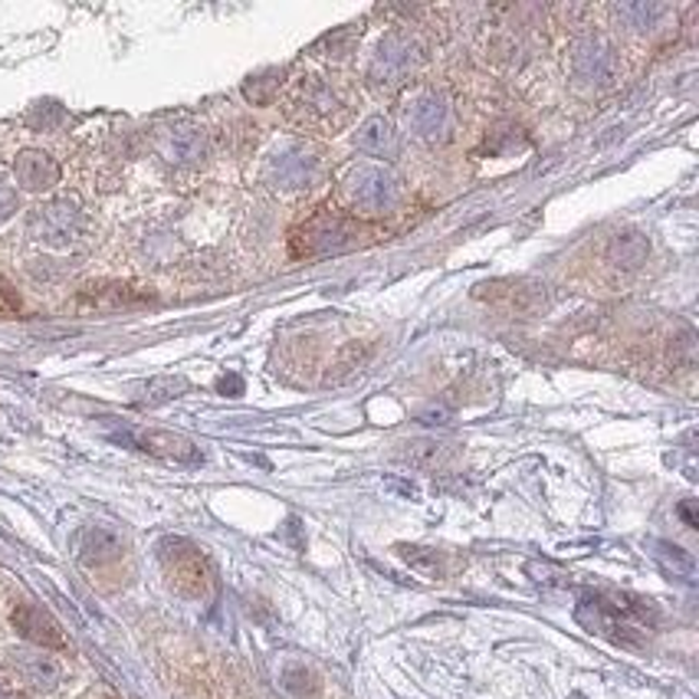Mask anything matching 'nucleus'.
<instances>
[{
  "label": "nucleus",
  "mask_w": 699,
  "mask_h": 699,
  "mask_svg": "<svg viewBox=\"0 0 699 699\" xmlns=\"http://www.w3.org/2000/svg\"><path fill=\"white\" fill-rule=\"evenodd\" d=\"M574 617L581 620V627H587L591 633L620 643V646H640L646 637V624L656 620V607L653 601L633 597V594H587L581 597Z\"/></svg>",
  "instance_id": "nucleus-1"
},
{
  "label": "nucleus",
  "mask_w": 699,
  "mask_h": 699,
  "mask_svg": "<svg viewBox=\"0 0 699 699\" xmlns=\"http://www.w3.org/2000/svg\"><path fill=\"white\" fill-rule=\"evenodd\" d=\"M158 561H161L164 581L171 584L174 594L190 597V601L210 594V584H213L210 561L194 541H187V538H161Z\"/></svg>",
  "instance_id": "nucleus-2"
},
{
  "label": "nucleus",
  "mask_w": 699,
  "mask_h": 699,
  "mask_svg": "<svg viewBox=\"0 0 699 699\" xmlns=\"http://www.w3.org/2000/svg\"><path fill=\"white\" fill-rule=\"evenodd\" d=\"M26 233L43 246L66 249L82 233V207L72 197H53V200L30 210Z\"/></svg>",
  "instance_id": "nucleus-3"
},
{
  "label": "nucleus",
  "mask_w": 699,
  "mask_h": 699,
  "mask_svg": "<svg viewBox=\"0 0 699 699\" xmlns=\"http://www.w3.org/2000/svg\"><path fill=\"white\" fill-rule=\"evenodd\" d=\"M345 197L358 213H387L397 203V180L387 167L354 164L345 174Z\"/></svg>",
  "instance_id": "nucleus-4"
},
{
  "label": "nucleus",
  "mask_w": 699,
  "mask_h": 699,
  "mask_svg": "<svg viewBox=\"0 0 699 699\" xmlns=\"http://www.w3.org/2000/svg\"><path fill=\"white\" fill-rule=\"evenodd\" d=\"M361 226L338 213H318L292 233V253H341L361 243Z\"/></svg>",
  "instance_id": "nucleus-5"
},
{
  "label": "nucleus",
  "mask_w": 699,
  "mask_h": 699,
  "mask_svg": "<svg viewBox=\"0 0 699 699\" xmlns=\"http://www.w3.org/2000/svg\"><path fill=\"white\" fill-rule=\"evenodd\" d=\"M315 174H318V158L299 141H286L266 161V184L282 190V194H295V190L312 187Z\"/></svg>",
  "instance_id": "nucleus-6"
},
{
  "label": "nucleus",
  "mask_w": 699,
  "mask_h": 699,
  "mask_svg": "<svg viewBox=\"0 0 699 699\" xmlns=\"http://www.w3.org/2000/svg\"><path fill=\"white\" fill-rule=\"evenodd\" d=\"M417 59H420V49H417V43L407 33H387L377 43V49H374L368 79L377 89H394V85H400L410 75Z\"/></svg>",
  "instance_id": "nucleus-7"
},
{
  "label": "nucleus",
  "mask_w": 699,
  "mask_h": 699,
  "mask_svg": "<svg viewBox=\"0 0 699 699\" xmlns=\"http://www.w3.org/2000/svg\"><path fill=\"white\" fill-rule=\"evenodd\" d=\"M289 115L312 128H338L345 121V102L318 79L302 82L289 98Z\"/></svg>",
  "instance_id": "nucleus-8"
},
{
  "label": "nucleus",
  "mask_w": 699,
  "mask_h": 699,
  "mask_svg": "<svg viewBox=\"0 0 699 699\" xmlns=\"http://www.w3.org/2000/svg\"><path fill=\"white\" fill-rule=\"evenodd\" d=\"M476 295L492 305H502L509 312H535L545 305V286L528 282V279H496V282L479 286Z\"/></svg>",
  "instance_id": "nucleus-9"
},
{
  "label": "nucleus",
  "mask_w": 699,
  "mask_h": 699,
  "mask_svg": "<svg viewBox=\"0 0 699 699\" xmlns=\"http://www.w3.org/2000/svg\"><path fill=\"white\" fill-rule=\"evenodd\" d=\"M10 620H13L16 633H20L23 640H30L33 646H39V650H66V633H62V627H59L43 607H36V604H20V607L10 614Z\"/></svg>",
  "instance_id": "nucleus-10"
},
{
  "label": "nucleus",
  "mask_w": 699,
  "mask_h": 699,
  "mask_svg": "<svg viewBox=\"0 0 699 699\" xmlns=\"http://www.w3.org/2000/svg\"><path fill=\"white\" fill-rule=\"evenodd\" d=\"M407 121L417 138L440 141V138H446V128H450V105L440 92H423L410 102Z\"/></svg>",
  "instance_id": "nucleus-11"
},
{
  "label": "nucleus",
  "mask_w": 699,
  "mask_h": 699,
  "mask_svg": "<svg viewBox=\"0 0 699 699\" xmlns=\"http://www.w3.org/2000/svg\"><path fill=\"white\" fill-rule=\"evenodd\" d=\"M10 666H13V673H16L26 686L39 689V692L56 689V686H59V679H62V666H59V663H56V656H49L46 650L20 646V650H13V653H10Z\"/></svg>",
  "instance_id": "nucleus-12"
},
{
  "label": "nucleus",
  "mask_w": 699,
  "mask_h": 699,
  "mask_svg": "<svg viewBox=\"0 0 699 699\" xmlns=\"http://www.w3.org/2000/svg\"><path fill=\"white\" fill-rule=\"evenodd\" d=\"M13 174H16V184L23 190H33V194H43L53 184H59V164L46 151H36V148H26V151L16 154Z\"/></svg>",
  "instance_id": "nucleus-13"
},
{
  "label": "nucleus",
  "mask_w": 699,
  "mask_h": 699,
  "mask_svg": "<svg viewBox=\"0 0 699 699\" xmlns=\"http://www.w3.org/2000/svg\"><path fill=\"white\" fill-rule=\"evenodd\" d=\"M571 62H574V75H578L581 82H591V85L610 82V79H614V66H617L610 46H604L601 39H584V43H578Z\"/></svg>",
  "instance_id": "nucleus-14"
},
{
  "label": "nucleus",
  "mask_w": 699,
  "mask_h": 699,
  "mask_svg": "<svg viewBox=\"0 0 699 699\" xmlns=\"http://www.w3.org/2000/svg\"><path fill=\"white\" fill-rule=\"evenodd\" d=\"M125 440H131L138 450L154 453V456H164V459H180V463L200 459V453L194 450V443L184 440V436H177V433H164V430H135V433H125Z\"/></svg>",
  "instance_id": "nucleus-15"
},
{
  "label": "nucleus",
  "mask_w": 699,
  "mask_h": 699,
  "mask_svg": "<svg viewBox=\"0 0 699 699\" xmlns=\"http://www.w3.org/2000/svg\"><path fill=\"white\" fill-rule=\"evenodd\" d=\"M354 144L364 151V154H374V158H391L397 151V131L394 125L384 118V115H371L358 125L354 131Z\"/></svg>",
  "instance_id": "nucleus-16"
},
{
  "label": "nucleus",
  "mask_w": 699,
  "mask_h": 699,
  "mask_svg": "<svg viewBox=\"0 0 699 699\" xmlns=\"http://www.w3.org/2000/svg\"><path fill=\"white\" fill-rule=\"evenodd\" d=\"M646 256H650V236L640 230H624L607 246V259L620 269H637L646 263Z\"/></svg>",
  "instance_id": "nucleus-17"
},
{
  "label": "nucleus",
  "mask_w": 699,
  "mask_h": 699,
  "mask_svg": "<svg viewBox=\"0 0 699 699\" xmlns=\"http://www.w3.org/2000/svg\"><path fill=\"white\" fill-rule=\"evenodd\" d=\"M164 158L174 164H194L203 158V135L197 128H171L161 141Z\"/></svg>",
  "instance_id": "nucleus-18"
},
{
  "label": "nucleus",
  "mask_w": 699,
  "mask_h": 699,
  "mask_svg": "<svg viewBox=\"0 0 699 699\" xmlns=\"http://www.w3.org/2000/svg\"><path fill=\"white\" fill-rule=\"evenodd\" d=\"M79 555L85 564L98 568V564H108L121 555V541L112 535V532H102V528H89L82 535V545H79Z\"/></svg>",
  "instance_id": "nucleus-19"
},
{
  "label": "nucleus",
  "mask_w": 699,
  "mask_h": 699,
  "mask_svg": "<svg viewBox=\"0 0 699 699\" xmlns=\"http://www.w3.org/2000/svg\"><path fill=\"white\" fill-rule=\"evenodd\" d=\"M282 686H286V692H292L299 699H312V696L322 692V676L308 666H286Z\"/></svg>",
  "instance_id": "nucleus-20"
},
{
  "label": "nucleus",
  "mask_w": 699,
  "mask_h": 699,
  "mask_svg": "<svg viewBox=\"0 0 699 699\" xmlns=\"http://www.w3.org/2000/svg\"><path fill=\"white\" fill-rule=\"evenodd\" d=\"M397 551H400V558H404L410 568H417V571H423V574H430V578H440V574H443V558H440L433 548L400 545Z\"/></svg>",
  "instance_id": "nucleus-21"
},
{
  "label": "nucleus",
  "mask_w": 699,
  "mask_h": 699,
  "mask_svg": "<svg viewBox=\"0 0 699 699\" xmlns=\"http://www.w3.org/2000/svg\"><path fill=\"white\" fill-rule=\"evenodd\" d=\"M617 13H620L633 30H653L656 20L666 13V7H660V3H624V7H617Z\"/></svg>",
  "instance_id": "nucleus-22"
},
{
  "label": "nucleus",
  "mask_w": 699,
  "mask_h": 699,
  "mask_svg": "<svg viewBox=\"0 0 699 699\" xmlns=\"http://www.w3.org/2000/svg\"><path fill=\"white\" fill-rule=\"evenodd\" d=\"M656 558H660L669 571H679L683 578H689V574H692V568H696L692 555H689V551H683L679 545H669V541H656Z\"/></svg>",
  "instance_id": "nucleus-23"
},
{
  "label": "nucleus",
  "mask_w": 699,
  "mask_h": 699,
  "mask_svg": "<svg viewBox=\"0 0 699 699\" xmlns=\"http://www.w3.org/2000/svg\"><path fill=\"white\" fill-rule=\"evenodd\" d=\"M184 387H187L184 377H158V381L144 384V397H141V400H144V404H161V400L177 397Z\"/></svg>",
  "instance_id": "nucleus-24"
},
{
  "label": "nucleus",
  "mask_w": 699,
  "mask_h": 699,
  "mask_svg": "<svg viewBox=\"0 0 699 699\" xmlns=\"http://www.w3.org/2000/svg\"><path fill=\"white\" fill-rule=\"evenodd\" d=\"M16 207H20V194H16V187L7 180V174L0 171V223H7V220L16 213Z\"/></svg>",
  "instance_id": "nucleus-25"
},
{
  "label": "nucleus",
  "mask_w": 699,
  "mask_h": 699,
  "mask_svg": "<svg viewBox=\"0 0 699 699\" xmlns=\"http://www.w3.org/2000/svg\"><path fill=\"white\" fill-rule=\"evenodd\" d=\"M20 308V299H16V292L10 289V282L0 276V315H13Z\"/></svg>",
  "instance_id": "nucleus-26"
},
{
  "label": "nucleus",
  "mask_w": 699,
  "mask_h": 699,
  "mask_svg": "<svg viewBox=\"0 0 699 699\" xmlns=\"http://www.w3.org/2000/svg\"><path fill=\"white\" fill-rule=\"evenodd\" d=\"M220 391H233L230 397H236V394L243 391V381H240L236 374H230V377H220Z\"/></svg>",
  "instance_id": "nucleus-27"
},
{
  "label": "nucleus",
  "mask_w": 699,
  "mask_h": 699,
  "mask_svg": "<svg viewBox=\"0 0 699 699\" xmlns=\"http://www.w3.org/2000/svg\"><path fill=\"white\" fill-rule=\"evenodd\" d=\"M0 699H23V692H20L10 679L0 676Z\"/></svg>",
  "instance_id": "nucleus-28"
},
{
  "label": "nucleus",
  "mask_w": 699,
  "mask_h": 699,
  "mask_svg": "<svg viewBox=\"0 0 699 699\" xmlns=\"http://www.w3.org/2000/svg\"><path fill=\"white\" fill-rule=\"evenodd\" d=\"M679 512H683L686 525H696V512H692V502H683V505H679Z\"/></svg>",
  "instance_id": "nucleus-29"
}]
</instances>
